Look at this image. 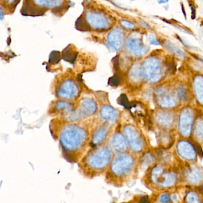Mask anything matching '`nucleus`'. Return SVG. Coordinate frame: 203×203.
<instances>
[{"label":"nucleus","mask_w":203,"mask_h":203,"mask_svg":"<svg viewBox=\"0 0 203 203\" xmlns=\"http://www.w3.org/2000/svg\"><path fill=\"white\" fill-rule=\"evenodd\" d=\"M62 157L72 164L78 163L91 147V134L85 126L67 124L57 135Z\"/></svg>","instance_id":"f257e3e1"},{"label":"nucleus","mask_w":203,"mask_h":203,"mask_svg":"<svg viewBox=\"0 0 203 203\" xmlns=\"http://www.w3.org/2000/svg\"><path fill=\"white\" fill-rule=\"evenodd\" d=\"M138 168V156L130 150L114 154L104 174L105 182L114 187H123L135 178Z\"/></svg>","instance_id":"f03ea898"},{"label":"nucleus","mask_w":203,"mask_h":203,"mask_svg":"<svg viewBox=\"0 0 203 203\" xmlns=\"http://www.w3.org/2000/svg\"><path fill=\"white\" fill-rule=\"evenodd\" d=\"M114 154L107 144L90 147L78 163L79 172L90 179L105 174Z\"/></svg>","instance_id":"7ed1b4c3"},{"label":"nucleus","mask_w":203,"mask_h":203,"mask_svg":"<svg viewBox=\"0 0 203 203\" xmlns=\"http://www.w3.org/2000/svg\"><path fill=\"white\" fill-rule=\"evenodd\" d=\"M145 180L151 188L160 191L168 190L181 181L180 169H176L171 163L158 162L146 171Z\"/></svg>","instance_id":"20e7f679"},{"label":"nucleus","mask_w":203,"mask_h":203,"mask_svg":"<svg viewBox=\"0 0 203 203\" xmlns=\"http://www.w3.org/2000/svg\"><path fill=\"white\" fill-rule=\"evenodd\" d=\"M180 169L181 178L189 187L200 189L203 187V167L196 163H186Z\"/></svg>","instance_id":"39448f33"},{"label":"nucleus","mask_w":203,"mask_h":203,"mask_svg":"<svg viewBox=\"0 0 203 203\" xmlns=\"http://www.w3.org/2000/svg\"><path fill=\"white\" fill-rule=\"evenodd\" d=\"M129 150L137 156L147 151V143L141 133L132 125H126L123 129Z\"/></svg>","instance_id":"423d86ee"},{"label":"nucleus","mask_w":203,"mask_h":203,"mask_svg":"<svg viewBox=\"0 0 203 203\" xmlns=\"http://www.w3.org/2000/svg\"><path fill=\"white\" fill-rule=\"evenodd\" d=\"M176 152L179 158L186 163H196L198 157V150L194 144L188 140H180L176 145Z\"/></svg>","instance_id":"0eeeda50"},{"label":"nucleus","mask_w":203,"mask_h":203,"mask_svg":"<svg viewBox=\"0 0 203 203\" xmlns=\"http://www.w3.org/2000/svg\"><path fill=\"white\" fill-rule=\"evenodd\" d=\"M107 145L114 154L129 150L124 134L119 131L116 132L110 138Z\"/></svg>","instance_id":"6e6552de"},{"label":"nucleus","mask_w":203,"mask_h":203,"mask_svg":"<svg viewBox=\"0 0 203 203\" xmlns=\"http://www.w3.org/2000/svg\"><path fill=\"white\" fill-rule=\"evenodd\" d=\"M86 20L94 29L104 30L110 26L109 19L98 12H90L86 15Z\"/></svg>","instance_id":"1a4fd4ad"},{"label":"nucleus","mask_w":203,"mask_h":203,"mask_svg":"<svg viewBox=\"0 0 203 203\" xmlns=\"http://www.w3.org/2000/svg\"><path fill=\"white\" fill-rule=\"evenodd\" d=\"M110 128L107 125H103L95 129L91 134V147L107 144L109 140Z\"/></svg>","instance_id":"9d476101"},{"label":"nucleus","mask_w":203,"mask_h":203,"mask_svg":"<svg viewBox=\"0 0 203 203\" xmlns=\"http://www.w3.org/2000/svg\"><path fill=\"white\" fill-rule=\"evenodd\" d=\"M96 110V105L94 100L90 98H85L82 101L79 111L73 114L70 119L72 121L79 120L83 117L93 115Z\"/></svg>","instance_id":"9b49d317"},{"label":"nucleus","mask_w":203,"mask_h":203,"mask_svg":"<svg viewBox=\"0 0 203 203\" xmlns=\"http://www.w3.org/2000/svg\"><path fill=\"white\" fill-rule=\"evenodd\" d=\"M79 93L77 85L72 80H67L63 82L57 90V95L63 98H73Z\"/></svg>","instance_id":"f8f14e48"},{"label":"nucleus","mask_w":203,"mask_h":203,"mask_svg":"<svg viewBox=\"0 0 203 203\" xmlns=\"http://www.w3.org/2000/svg\"><path fill=\"white\" fill-rule=\"evenodd\" d=\"M107 39L111 47L116 51L120 49L122 41V33L120 29H115L110 32Z\"/></svg>","instance_id":"ddd939ff"},{"label":"nucleus","mask_w":203,"mask_h":203,"mask_svg":"<svg viewBox=\"0 0 203 203\" xmlns=\"http://www.w3.org/2000/svg\"><path fill=\"white\" fill-rule=\"evenodd\" d=\"M203 194L196 188H192L186 192L184 200V203H203Z\"/></svg>","instance_id":"4468645a"},{"label":"nucleus","mask_w":203,"mask_h":203,"mask_svg":"<svg viewBox=\"0 0 203 203\" xmlns=\"http://www.w3.org/2000/svg\"><path fill=\"white\" fill-rule=\"evenodd\" d=\"M101 117L110 122H114L118 118V113L116 110L109 106H104L100 111Z\"/></svg>","instance_id":"2eb2a0df"},{"label":"nucleus","mask_w":203,"mask_h":203,"mask_svg":"<svg viewBox=\"0 0 203 203\" xmlns=\"http://www.w3.org/2000/svg\"><path fill=\"white\" fill-rule=\"evenodd\" d=\"M126 44L127 48L133 51L135 54H140L141 48L140 46V42H138V40L135 39H129Z\"/></svg>","instance_id":"dca6fc26"},{"label":"nucleus","mask_w":203,"mask_h":203,"mask_svg":"<svg viewBox=\"0 0 203 203\" xmlns=\"http://www.w3.org/2000/svg\"><path fill=\"white\" fill-rule=\"evenodd\" d=\"M56 108L62 113H69L73 109L72 105L69 102L64 101H58L56 104Z\"/></svg>","instance_id":"f3484780"},{"label":"nucleus","mask_w":203,"mask_h":203,"mask_svg":"<svg viewBox=\"0 0 203 203\" xmlns=\"http://www.w3.org/2000/svg\"><path fill=\"white\" fill-rule=\"evenodd\" d=\"M76 56L77 53L71 48H69V47L66 48L64 50L63 53V59L66 61H68L70 63H73L75 62L76 58Z\"/></svg>","instance_id":"a211bd4d"},{"label":"nucleus","mask_w":203,"mask_h":203,"mask_svg":"<svg viewBox=\"0 0 203 203\" xmlns=\"http://www.w3.org/2000/svg\"><path fill=\"white\" fill-rule=\"evenodd\" d=\"M171 200L170 194L167 192L162 193L158 197V202L160 203H169Z\"/></svg>","instance_id":"6ab92c4d"},{"label":"nucleus","mask_w":203,"mask_h":203,"mask_svg":"<svg viewBox=\"0 0 203 203\" xmlns=\"http://www.w3.org/2000/svg\"><path fill=\"white\" fill-rule=\"evenodd\" d=\"M60 59V54L59 52L54 51L52 52L50 56H49V62L52 64H55L59 62Z\"/></svg>","instance_id":"aec40b11"},{"label":"nucleus","mask_w":203,"mask_h":203,"mask_svg":"<svg viewBox=\"0 0 203 203\" xmlns=\"http://www.w3.org/2000/svg\"><path fill=\"white\" fill-rule=\"evenodd\" d=\"M119 100V103H120L121 105L125 106L126 108L130 109V104L128 103L127 98V97L125 95H122L120 96Z\"/></svg>","instance_id":"412c9836"},{"label":"nucleus","mask_w":203,"mask_h":203,"mask_svg":"<svg viewBox=\"0 0 203 203\" xmlns=\"http://www.w3.org/2000/svg\"><path fill=\"white\" fill-rule=\"evenodd\" d=\"M119 78L117 75H114L109 79V83L111 86H116L119 83Z\"/></svg>","instance_id":"4be33fe9"},{"label":"nucleus","mask_w":203,"mask_h":203,"mask_svg":"<svg viewBox=\"0 0 203 203\" xmlns=\"http://www.w3.org/2000/svg\"><path fill=\"white\" fill-rule=\"evenodd\" d=\"M120 23H121V25L123 27H125V28H127V29H132V28H134L135 27V26H134V25L133 23H130V22H129L128 21L122 20L120 22Z\"/></svg>","instance_id":"5701e85b"},{"label":"nucleus","mask_w":203,"mask_h":203,"mask_svg":"<svg viewBox=\"0 0 203 203\" xmlns=\"http://www.w3.org/2000/svg\"><path fill=\"white\" fill-rule=\"evenodd\" d=\"M150 42H151V44H153V45H159L160 44L159 42L157 41V40L154 38H150Z\"/></svg>","instance_id":"b1692460"},{"label":"nucleus","mask_w":203,"mask_h":203,"mask_svg":"<svg viewBox=\"0 0 203 203\" xmlns=\"http://www.w3.org/2000/svg\"><path fill=\"white\" fill-rule=\"evenodd\" d=\"M191 9H192V19H194L195 17V10L194 6L193 7L191 6Z\"/></svg>","instance_id":"393cba45"}]
</instances>
